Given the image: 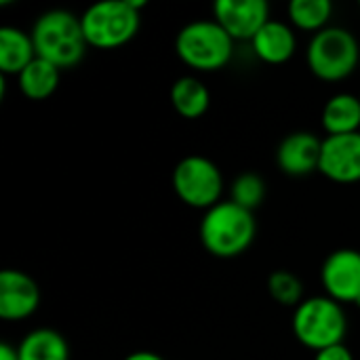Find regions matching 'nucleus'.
<instances>
[{"label":"nucleus","mask_w":360,"mask_h":360,"mask_svg":"<svg viewBox=\"0 0 360 360\" xmlns=\"http://www.w3.org/2000/svg\"><path fill=\"white\" fill-rule=\"evenodd\" d=\"M198 236L207 253L213 257L234 259L253 245L257 221L253 211H247L228 198L202 213Z\"/></svg>","instance_id":"obj_1"},{"label":"nucleus","mask_w":360,"mask_h":360,"mask_svg":"<svg viewBox=\"0 0 360 360\" xmlns=\"http://www.w3.org/2000/svg\"><path fill=\"white\" fill-rule=\"evenodd\" d=\"M36 55L51 61L59 70L76 68L86 55V38L82 32L80 15L65 8L44 11L30 30Z\"/></svg>","instance_id":"obj_2"},{"label":"nucleus","mask_w":360,"mask_h":360,"mask_svg":"<svg viewBox=\"0 0 360 360\" xmlns=\"http://www.w3.org/2000/svg\"><path fill=\"white\" fill-rule=\"evenodd\" d=\"M143 6L146 0H108L91 4L80 15L86 44L99 51L124 46L139 32Z\"/></svg>","instance_id":"obj_3"},{"label":"nucleus","mask_w":360,"mask_h":360,"mask_svg":"<svg viewBox=\"0 0 360 360\" xmlns=\"http://www.w3.org/2000/svg\"><path fill=\"white\" fill-rule=\"evenodd\" d=\"M291 329L295 340L316 354L325 348L344 344L348 335V316L344 306L329 295H312L293 310Z\"/></svg>","instance_id":"obj_4"},{"label":"nucleus","mask_w":360,"mask_h":360,"mask_svg":"<svg viewBox=\"0 0 360 360\" xmlns=\"http://www.w3.org/2000/svg\"><path fill=\"white\" fill-rule=\"evenodd\" d=\"M234 46L236 42L215 19L190 21L175 36L179 61L202 74L224 70L234 57Z\"/></svg>","instance_id":"obj_5"},{"label":"nucleus","mask_w":360,"mask_h":360,"mask_svg":"<svg viewBox=\"0 0 360 360\" xmlns=\"http://www.w3.org/2000/svg\"><path fill=\"white\" fill-rule=\"evenodd\" d=\"M310 72L325 82H340L359 70V38L342 25H329L314 34L306 49Z\"/></svg>","instance_id":"obj_6"},{"label":"nucleus","mask_w":360,"mask_h":360,"mask_svg":"<svg viewBox=\"0 0 360 360\" xmlns=\"http://www.w3.org/2000/svg\"><path fill=\"white\" fill-rule=\"evenodd\" d=\"M173 190L177 198L192 209L209 211L217 202H221L224 194V175L221 169L207 156L190 154L184 156L171 175Z\"/></svg>","instance_id":"obj_7"},{"label":"nucleus","mask_w":360,"mask_h":360,"mask_svg":"<svg viewBox=\"0 0 360 360\" xmlns=\"http://www.w3.org/2000/svg\"><path fill=\"white\" fill-rule=\"evenodd\" d=\"M319 173L333 184L350 186L360 181V131L323 137Z\"/></svg>","instance_id":"obj_8"},{"label":"nucleus","mask_w":360,"mask_h":360,"mask_svg":"<svg viewBox=\"0 0 360 360\" xmlns=\"http://www.w3.org/2000/svg\"><path fill=\"white\" fill-rule=\"evenodd\" d=\"M321 285L325 295L344 304H354L360 297V251L335 249L321 266Z\"/></svg>","instance_id":"obj_9"},{"label":"nucleus","mask_w":360,"mask_h":360,"mask_svg":"<svg viewBox=\"0 0 360 360\" xmlns=\"http://www.w3.org/2000/svg\"><path fill=\"white\" fill-rule=\"evenodd\" d=\"M213 19L234 42H251L272 17L266 0H215Z\"/></svg>","instance_id":"obj_10"},{"label":"nucleus","mask_w":360,"mask_h":360,"mask_svg":"<svg viewBox=\"0 0 360 360\" xmlns=\"http://www.w3.org/2000/svg\"><path fill=\"white\" fill-rule=\"evenodd\" d=\"M40 306V287L23 270L6 268L0 272V319L6 323H19Z\"/></svg>","instance_id":"obj_11"},{"label":"nucleus","mask_w":360,"mask_h":360,"mask_svg":"<svg viewBox=\"0 0 360 360\" xmlns=\"http://www.w3.org/2000/svg\"><path fill=\"white\" fill-rule=\"evenodd\" d=\"M323 139L312 131L289 133L276 148V165L285 175L304 177L319 171Z\"/></svg>","instance_id":"obj_12"},{"label":"nucleus","mask_w":360,"mask_h":360,"mask_svg":"<svg viewBox=\"0 0 360 360\" xmlns=\"http://www.w3.org/2000/svg\"><path fill=\"white\" fill-rule=\"evenodd\" d=\"M255 57L268 65L287 63L297 51V36L291 23L281 19H270L251 40Z\"/></svg>","instance_id":"obj_13"},{"label":"nucleus","mask_w":360,"mask_h":360,"mask_svg":"<svg viewBox=\"0 0 360 360\" xmlns=\"http://www.w3.org/2000/svg\"><path fill=\"white\" fill-rule=\"evenodd\" d=\"M36 46L32 34L15 27L2 25L0 27V74L2 76H19L34 59Z\"/></svg>","instance_id":"obj_14"},{"label":"nucleus","mask_w":360,"mask_h":360,"mask_svg":"<svg viewBox=\"0 0 360 360\" xmlns=\"http://www.w3.org/2000/svg\"><path fill=\"white\" fill-rule=\"evenodd\" d=\"M171 105L173 110L186 118V120H196L202 118L211 105V91L198 76H179L171 84Z\"/></svg>","instance_id":"obj_15"},{"label":"nucleus","mask_w":360,"mask_h":360,"mask_svg":"<svg viewBox=\"0 0 360 360\" xmlns=\"http://www.w3.org/2000/svg\"><path fill=\"white\" fill-rule=\"evenodd\" d=\"M321 124L327 135H346L360 131V97L352 93L331 95L321 112Z\"/></svg>","instance_id":"obj_16"},{"label":"nucleus","mask_w":360,"mask_h":360,"mask_svg":"<svg viewBox=\"0 0 360 360\" xmlns=\"http://www.w3.org/2000/svg\"><path fill=\"white\" fill-rule=\"evenodd\" d=\"M15 348L19 360H70L68 340L49 327L27 331Z\"/></svg>","instance_id":"obj_17"},{"label":"nucleus","mask_w":360,"mask_h":360,"mask_svg":"<svg viewBox=\"0 0 360 360\" xmlns=\"http://www.w3.org/2000/svg\"><path fill=\"white\" fill-rule=\"evenodd\" d=\"M61 80V70L57 65H53L51 61L36 57L19 76H17V84L23 97L32 99V101H44L49 99Z\"/></svg>","instance_id":"obj_18"},{"label":"nucleus","mask_w":360,"mask_h":360,"mask_svg":"<svg viewBox=\"0 0 360 360\" xmlns=\"http://www.w3.org/2000/svg\"><path fill=\"white\" fill-rule=\"evenodd\" d=\"M289 21L293 27L302 32H310L312 36L329 27L333 4L329 0H293L287 6Z\"/></svg>","instance_id":"obj_19"},{"label":"nucleus","mask_w":360,"mask_h":360,"mask_svg":"<svg viewBox=\"0 0 360 360\" xmlns=\"http://www.w3.org/2000/svg\"><path fill=\"white\" fill-rule=\"evenodd\" d=\"M268 293L270 297L285 308H297L306 297H304V283L300 281L297 274L291 270H274L268 276Z\"/></svg>","instance_id":"obj_20"},{"label":"nucleus","mask_w":360,"mask_h":360,"mask_svg":"<svg viewBox=\"0 0 360 360\" xmlns=\"http://www.w3.org/2000/svg\"><path fill=\"white\" fill-rule=\"evenodd\" d=\"M266 198V181L257 173H240L230 184V200L247 211H255Z\"/></svg>","instance_id":"obj_21"},{"label":"nucleus","mask_w":360,"mask_h":360,"mask_svg":"<svg viewBox=\"0 0 360 360\" xmlns=\"http://www.w3.org/2000/svg\"><path fill=\"white\" fill-rule=\"evenodd\" d=\"M314 360H354V354L346 344H338V346H331V348L316 352Z\"/></svg>","instance_id":"obj_22"},{"label":"nucleus","mask_w":360,"mask_h":360,"mask_svg":"<svg viewBox=\"0 0 360 360\" xmlns=\"http://www.w3.org/2000/svg\"><path fill=\"white\" fill-rule=\"evenodd\" d=\"M122 360H165L160 354L156 352H150V350H137V352H131L127 354Z\"/></svg>","instance_id":"obj_23"},{"label":"nucleus","mask_w":360,"mask_h":360,"mask_svg":"<svg viewBox=\"0 0 360 360\" xmlns=\"http://www.w3.org/2000/svg\"><path fill=\"white\" fill-rule=\"evenodd\" d=\"M0 360H19L17 356V348L11 344H2L0 346Z\"/></svg>","instance_id":"obj_24"},{"label":"nucleus","mask_w":360,"mask_h":360,"mask_svg":"<svg viewBox=\"0 0 360 360\" xmlns=\"http://www.w3.org/2000/svg\"><path fill=\"white\" fill-rule=\"evenodd\" d=\"M354 306H356V308H359V310H360V297H359V300H356V302H354Z\"/></svg>","instance_id":"obj_25"},{"label":"nucleus","mask_w":360,"mask_h":360,"mask_svg":"<svg viewBox=\"0 0 360 360\" xmlns=\"http://www.w3.org/2000/svg\"><path fill=\"white\" fill-rule=\"evenodd\" d=\"M359 70H360V61H359Z\"/></svg>","instance_id":"obj_26"}]
</instances>
